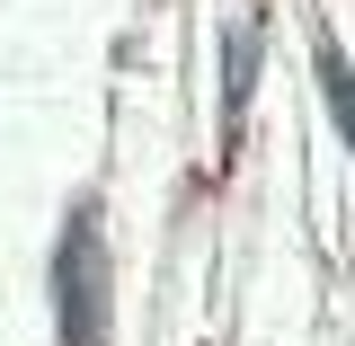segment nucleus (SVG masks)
<instances>
[{
  "mask_svg": "<svg viewBox=\"0 0 355 346\" xmlns=\"http://www.w3.org/2000/svg\"><path fill=\"white\" fill-rule=\"evenodd\" d=\"M53 311H62V346H107V249H98V214H71L62 231V275H53Z\"/></svg>",
  "mask_w": 355,
  "mask_h": 346,
  "instance_id": "nucleus-1",
  "label": "nucleus"
},
{
  "mask_svg": "<svg viewBox=\"0 0 355 346\" xmlns=\"http://www.w3.org/2000/svg\"><path fill=\"white\" fill-rule=\"evenodd\" d=\"M320 89H329V107H338V133L355 142V80H347V62H338V53H320Z\"/></svg>",
  "mask_w": 355,
  "mask_h": 346,
  "instance_id": "nucleus-2",
  "label": "nucleus"
}]
</instances>
